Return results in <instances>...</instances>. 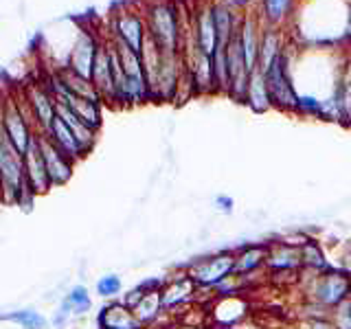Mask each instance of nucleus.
Listing matches in <instances>:
<instances>
[{
	"label": "nucleus",
	"instance_id": "obj_1",
	"mask_svg": "<svg viewBox=\"0 0 351 329\" xmlns=\"http://www.w3.org/2000/svg\"><path fill=\"white\" fill-rule=\"evenodd\" d=\"M147 36L165 53H180L182 42V11L173 0H152L143 9Z\"/></svg>",
	"mask_w": 351,
	"mask_h": 329
},
{
	"label": "nucleus",
	"instance_id": "obj_2",
	"mask_svg": "<svg viewBox=\"0 0 351 329\" xmlns=\"http://www.w3.org/2000/svg\"><path fill=\"white\" fill-rule=\"evenodd\" d=\"M36 197L29 193L22 154L0 127V202L27 206Z\"/></svg>",
	"mask_w": 351,
	"mask_h": 329
},
{
	"label": "nucleus",
	"instance_id": "obj_3",
	"mask_svg": "<svg viewBox=\"0 0 351 329\" xmlns=\"http://www.w3.org/2000/svg\"><path fill=\"white\" fill-rule=\"evenodd\" d=\"M299 281L303 288V299L321 305L329 312L351 296V277H347L338 268H329L318 274H307V277L301 274Z\"/></svg>",
	"mask_w": 351,
	"mask_h": 329
},
{
	"label": "nucleus",
	"instance_id": "obj_4",
	"mask_svg": "<svg viewBox=\"0 0 351 329\" xmlns=\"http://www.w3.org/2000/svg\"><path fill=\"white\" fill-rule=\"evenodd\" d=\"M184 270L197 285V290L211 292L215 285L235 274V250H219L208 257L193 259L189 266H184Z\"/></svg>",
	"mask_w": 351,
	"mask_h": 329
},
{
	"label": "nucleus",
	"instance_id": "obj_5",
	"mask_svg": "<svg viewBox=\"0 0 351 329\" xmlns=\"http://www.w3.org/2000/svg\"><path fill=\"white\" fill-rule=\"evenodd\" d=\"M263 77H266V86H268V93H270L272 108L279 110V112H294L299 93L294 90V84H292V77H290L288 53L283 51L279 58L270 64V69L263 73Z\"/></svg>",
	"mask_w": 351,
	"mask_h": 329
},
{
	"label": "nucleus",
	"instance_id": "obj_6",
	"mask_svg": "<svg viewBox=\"0 0 351 329\" xmlns=\"http://www.w3.org/2000/svg\"><path fill=\"white\" fill-rule=\"evenodd\" d=\"M0 127L20 154H25L36 138V127L16 103V97H7L5 101H0Z\"/></svg>",
	"mask_w": 351,
	"mask_h": 329
},
{
	"label": "nucleus",
	"instance_id": "obj_7",
	"mask_svg": "<svg viewBox=\"0 0 351 329\" xmlns=\"http://www.w3.org/2000/svg\"><path fill=\"white\" fill-rule=\"evenodd\" d=\"M263 272H266L268 277H292V279H299L301 274H303L299 248L285 244V241H281V239L268 241L266 266H263Z\"/></svg>",
	"mask_w": 351,
	"mask_h": 329
},
{
	"label": "nucleus",
	"instance_id": "obj_8",
	"mask_svg": "<svg viewBox=\"0 0 351 329\" xmlns=\"http://www.w3.org/2000/svg\"><path fill=\"white\" fill-rule=\"evenodd\" d=\"M197 292L200 290H197V285L191 281V277L186 274L184 268L180 272L171 274V277L165 279L162 288H160V301H162L165 314L191 305L197 299Z\"/></svg>",
	"mask_w": 351,
	"mask_h": 329
},
{
	"label": "nucleus",
	"instance_id": "obj_9",
	"mask_svg": "<svg viewBox=\"0 0 351 329\" xmlns=\"http://www.w3.org/2000/svg\"><path fill=\"white\" fill-rule=\"evenodd\" d=\"M110 36L128 44L130 49H134L141 53L143 42H145L147 29H145V20H143V11L136 9H121L117 14H112V29H110Z\"/></svg>",
	"mask_w": 351,
	"mask_h": 329
},
{
	"label": "nucleus",
	"instance_id": "obj_10",
	"mask_svg": "<svg viewBox=\"0 0 351 329\" xmlns=\"http://www.w3.org/2000/svg\"><path fill=\"white\" fill-rule=\"evenodd\" d=\"M38 136V145H40V154L44 158V164H47V173H49V180L55 186H64L69 184V180L73 178V171H75V162L66 156L64 151L58 149V145L44 134H36Z\"/></svg>",
	"mask_w": 351,
	"mask_h": 329
},
{
	"label": "nucleus",
	"instance_id": "obj_11",
	"mask_svg": "<svg viewBox=\"0 0 351 329\" xmlns=\"http://www.w3.org/2000/svg\"><path fill=\"white\" fill-rule=\"evenodd\" d=\"M31 108L33 121H36V134H47L51 123L55 121V99L44 84H29L22 88Z\"/></svg>",
	"mask_w": 351,
	"mask_h": 329
},
{
	"label": "nucleus",
	"instance_id": "obj_12",
	"mask_svg": "<svg viewBox=\"0 0 351 329\" xmlns=\"http://www.w3.org/2000/svg\"><path fill=\"white\" fill-rule=\"evenodd\" d=\"M90 82L97 88L99 97H101L104 106H112L117 108L114 101V86H112V66H110V51L106 38H101L95 53V62H93V73H90Z\"/></svg>",
	"mask_w": 351,
	"mask_h": 329
},
{
	"label": "nucleus",
	"instance_id": "obj_13",
	"mask_svg": "<svg viewBox=\"0 0 351 329\" xmlns=\"http://www.w3.org/2000/svg\"><path fill=\"white\" fill-rule=\"evenodd\" d=\"M22 160H25V175H27V186H29V193L33 197L38 195H47L53 184L49 180V173H47V164H44V158L40 154V145H38V136L33 138V143L29 145V149L22 154Z\"/></svg>",
	"mask_w": 351,
	"mask_h": 329
},
{
	"label": "nucleus",
	"instance_id": "obj_14",
	"mask_svg": "<svg viewBox=\"0 0 351 329\" xmlns=\"http://www.w3.org/2000/svg\"><path fill=\"white\" fill-rule=\"evenodd\" d=\"M191 27L193 36L206 55H211L217 47V31H215V20H213V3H202L193 9L191 14Z\"/></svg>",
	"mask_w": 351,
	"mask_h": 329
},
{
	"label": "nucleus",
	"instance_id": "obj_15",
	"mask_svg": "<svg viewBox=\"0 0 351 329\" xmlns=\"http://www.w3.org/2000/svg\"><path fill=\"white\" fill-rule=\"evenodd\" d=\"M99 42L95 36L90 33L82 31L80 38L75 40L73 49L69 53V62H66V69H71L73 73L86 77V80H90V73H93V62H95V53H97V47Z\"/></svg>",
	"mask_w": 351,
	"mask_h": 329
},
{
	"label": "nucleus",
	"instance_id": "obj_16",
	"mask_svg": "<svg viewBox=\"0 0 351 329\" xmlns=\"http://www.w3.org/2000/svg\"><path fill=\"white\" fill-rule=\"evenodd\" d=\"M266 250L268 241H252V244H244L235 250V274L241 279H250L252 274L263 272L266 266Z\"/></svg>",
	"mask_w": 351,
	"mask_h": 329
},
{
	"label": "nucleus",
	"instance_id": "obj_17",
	"mask_svg": "<svg viewBox=\"0 0 351 329\" xmlns=\"http://www.w3.org/2000/svg\"><path fill=\"white\" fill-rule=\"evenodd\" d=\"M97 327L99 329H145L134 312L128 305H123L119 299L106 303L97 314Z\"/></svg>",
	"mask_w": 351,
	"mask_h": 329
},
{
	"label": "nucleus",
	"instance_id": "obj_18",
	"mask_svg": "<svg viewBox=\"0 0 351 329\" xmlns=\"http://www.w3.org/2000/svg\"><path fill=\"white\" fill-rule=\"evenodd\" d=\"M259 20L255 14H244L239 22V42H241V51H244V60H246V69L252 73L259 64Z\"/></svg>",
	"mask_w": 351,
	"mask_h": 329
},
{
	"label": "nucleus",
	"instance_id": "obj_19",
	"mask_svg": "<svg viewBox=\"0 0 351 329\" xmlns=\"http://www.w3.org/2000/svg\"><path fill=\"white\" fill-rule=\"evenodd\" d=\"M55 117H58V119L62 121V123L73 132V136L77 138V143H80L82 149H84L86 154L95 147L99 132L93 130V127H88V125L84 123V121L73 112V110H69V108L62 106V103H55Z\"/></svg>",
	"mask_w": 351,
	"mask_h": 329
},
{
	"label": "nucleus",
	"instance_id": "obj_20",
	"mask_svg": "<svg viewBox=\"0 0 351 329\" xmlns=\"http://www.w3.org/2000/svg\"><path fill=\"white\" fill-rule=\"evenodd\" d=\"M301 252V266H303V274H318V272H325L332 266V261H329V255L325 246L318 241L316 237H307L305 244L299 248Z\"/></svg>",
	"mask_w": 351,
	"mask_h": 329
},
{
	"label": "nucleus",
	"instance_id": "obj_21",
	"mask_svg": "<svg viewBox=\"0 0 351 329\" xmlns=\"http://www.w3.org/2000/svg\"><path fill=\"white\" fill-rule=\"evenodd\" d=\"M53 75H55V80L62 84L64 90H69L71 95L82 97V99H90V101H99V103H101V97H99L97 88L93 86L90 80H86V77L73 73L71 69H66V66L58 69Z\"/></svg>",
	"mask_w": 351,
	"mask_h": 329
},
{
	"label": "nucleus",
	"instance_id": "obj_22",
	"mask_svg": "<svg viewBox=\"0 0 351 329\" xmlns=\"http://www.w3.org/2000/svg\"><path fill=\"white\" fill-rule=\"evenodd\" d=\"M244 103L252 110L255 114H263L272 110V101H270V93H268V86H266V77L259 69H255L250 73V80H248V90H246V99Z\"/></svg>",
	"mask_w": 351,
	"mask_h": 329
},
{
	"label": "nucleus",
	"instance_id": "obj_23",
	"mask_svg": "<svg viewBox=\"0 0 351 329\" xmlns=\"http://www.w3.org/2000/svg\"><path fill=\"white\" fill-rule=\"evenodd\" d=\"M44 136H49L55 145H58V149L60 151H64L66 156H69L73 162H80L84 156H86V151L82 149V145L77 143V138L73 136V132L66 127L62 121L55 117V121L51 123V127H49V132Z\"/></svg>",
	"mask_w": 351,
	"mask_h": 329
},
{
	"label": "nucleus",
	"instance_id": "obj_24",
	"mask_svg": "<svg viewBox=\"0 0 351 329\" xmlns=\"http://www.w3.org/2000/svg\"><path fill=\"white\" fill-rule=\"evenodd\" d=\"M283 51H285V47H283V40H281L279 29L277 27H266V25H263L261 38H259V64H257V69L261 73H266L270 69V64L277 60Z\"/></svg>",
	"mask_w": 351,
	"mask_h": 329
},
{
	"label": "nucleus",
	"instance_id": "obj_25",
	"mask_svg": "<svg viewBox=\"0 0 351 329\" xmlns=\"http://www.w3.org/2000/svg\"><path fill=\"white\" fill-rule=\"evenodd\" d=\"M213 20H215V31H217V42L226 44L237 33L241 16H237L233 7L224 3V0H213Z\"/></svg>",
	"mask_w": 351,
	"mask_h": 329
},
{
	"label": "nucleus",
	"instance_id": "obj_26",
	"mask_svg": "<svg viewBox=\"0 0 351 329\" xmlns=\"http://www.w3.org/2000/svg\"><path fill=\"white\" fill-rule=\"evenodd\" d=\"M134 316L138 318V323L143 327H152L154 323H158L165 310H162V301H160V290L147 292L143 299L134 305Z\"/></svg>",
	"mask_w": 351,
	"mask_h": 329
},
{
	"label": "nucleus",
	"instance_id": "obj_27",
	"mask_svg": "<svg viewBox=\"0 0 351 329\" xmlns=\"http://www.w3.org/2000/svg\"><path fill=\"white\" fill-rule=\"evenodd\" d=\"M0 323H14L20 329H51L49 318L36 310H14L0 314Z\"/></svg>",
	"mask_w": 351,
	"mask_h": 329
},
{
	"label": "nucleus",
	"instance_id": "obj_28",
	"mask_svg": "<svg viewBox=\"0 0 351 329\" xmlns=\"http://www.w3.org/2000/svg\"><path fill=\"white\" fill-rule=\"evenodd\" d=\"M334 101L340 112V125L351 127V64L345 69L343 80L338 82L334 90Z\"/></svg>",
	"mask_w": 351,
	"mask_h": 329
},
{
	"label": "nucleus",
	"instance_id": "obj_29",
	"mask_svg": "<svg viewBox=\"0 0 351 329\" xmlns=\"http://www.w3.org/2000/svg\"><path fill=\"white\" fill-rule=\"evenodd\" d=\"M213 64V84L215 95H228V66H226V44L217 42L215 51L211 53Z\"/></svg>",
	"mask_w": 351,
	"mask_h": 329
},
{
	"label": "nucleus",
	"instance_id": "obj_30",
	"mask_svg": "<svg viewBox=\"0 0 351 329\" xmlns=\"http://www.w3.org/2000/svg\"><path fill=\"white\" fill-rule=\"evenodd\" d=\"M66 305L71 307V314L73 318H80V316H86L88 312L93 310V296H90V290L86 288V285H73L69 290V294L62 299Z\"/></svg>",
	"mask_w": 351,
	"mask_h": 329
},
{
	"label": "nucleus",
	"instance_id": "obj_31",
	"mask_svg": "<svg viewBox=\"0 0 351 329\" xmlns=\"http://www.w3.org/2000/svg\"><path fill=\"white\" fill-rule=\"evenodd\" d=\"M294 0H261V20L266 27H279L290 16Z\"/></svg>",
	"mask_w": 351,
	"mask_h": 329
},
{
	"label": "nucleus",
	"instance_id": "obj_32",
	"mask_svg": "<svg viewBox=\"0 0 351 329\" xmlns=\"http://www.w3.org/2000/svg\"><path fill=\"white\" fill-rule=\"evenodd\" d=\"M95 292H97V296H101L106 301H114L123 294V279L114 272L101 274L95 283Z\"/></svg>",
	"mask_w": 351,
	"mask_h": 329
},
{
	"label": "nucleus",
	"instance_id": "obj_33",
	"mask_svg": "<svg viewBox=\"0 0 351 329\" xmlns=\"http://www.w3.org/2000/svg\"><path fill=\"white\" fill-rule=\"evenodd\" d=\"M294 114L323 121V101L318 97H314V95H299V99H296Z\"/></svg>",
	"mask_w": 351,
	"mask_h": 329
},
{
	"label": "nucleus",
	"instance_id": "obj_34",
	"mask_svg": "<svg viewBox=\"0 0 351 329\" xmlns=\"http://www.w3.org/2000/svg\"><path fill=\"white\" fill-rule=\"evenodd\" d=\"M329 323L334 329H351V296L329 312Z\"/></svg>",
	"mask_w": 351,
	"mask_h": 329
},
{
	"label": "nucleus",
	"instance_id": "obj_35",
	"mask_svg": "<svg viewBox=\"0 0 351 329\" xmlns=\"http://www.w3.org/2000/svg\"><path fill=\"white\" fill-rule=\"evenodd\" d=\"M334 268L343 270L347 277H351V239L340 241L336 246V255H334Z\"/></svg>",
	"mask_w": 351,
	"mask_h": 329
},
{
	"label": "nucleus",
	"instance_id": "obj_36",
	"mask_svg": "<svg viewBox=\"0 0 351 329\" xmlns=\"http://www.w3.org/2000/svg\"><path fill=\"white\" fill-rule=\"evenodd\" d=\"M294 329H334L329 323V316H299Z\"/></svg>",
	"mask_w": 351,
	"mask_h": 329
},
{
	"label": "nucleus",
	"instance_id": "obj_37",
	"mask_svg": "<svg viewBox=\"0 0 351 329\" xmlns=\"http://www.w3.org/2000/svg\"><path fill=\"white\" fill-rule=\"evenodd\" d=\"M71 318H73L71 307L62 301V303H60V307H58V310H55V314H53V318H51L49 323H51V327H53V329H64L66 325H69Z\"/></svg>",
	"mask_w": 351,
	"mask_h": 329
},
{
	"label": "nucleus",
	"instance_id": "obj_38",
	"mask_svg": "<svg viewBox=\"0 0 351 329\" xmlns=\"http://www.w3.org/2000/svg\"><path fill=\"white\" fill-rule=\"evenodd\" d=\"M213 204H215V208L219 213H224V215H230L235 211V200L230 195H226V193H219V195H215V200H213Z\"/></svg>",
	"mask_w": 351,
	"mask_h": 329
},
{
	"label": "nucleus",
	"instance_id": "obj_39",
	"mask_svg": "<svg viewBox=\"0 0 351 329\" xmlns=\"http://www.w3.org/2000/svg\"><path fill=\"white\" fill-rule=\"evenodd\" d=\"M178 329H197V327H178Z\"/></svg>",
	"mask_w": 351,
	"mask_h": 329
}]
</instances>
